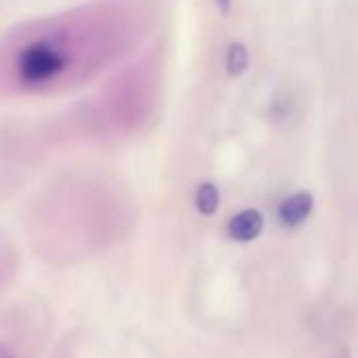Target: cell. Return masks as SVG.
I'll return each mask as SVG.
<instances>
[{
	"instance_id": "1",
	"label": "cell",
	"mask_w": 358,
	"mask_h": 358,
	"mask_svg": "<svg viewBox=\"0 0 358 358\" xmlns=\"http://www.w3.org/2000/svg\"><path fill=\"white\" fill-rule=\"evenodd\" d=\"M49 322L36 308L0 314V358H36L47 339Z\"/></svg>"
},
{
	"instance_id": "2",
	"label": "cell",
	"mask_w": 358,
	"mask_h": 358,
	"mask_svg": "<svg viewBox=\"0 0 358 358\" xmlns=\"http://www.w3.org/2000/svg\"><path fill=\"white\" fill-rule=\"evenodd\" d=\"M314 209V196L310 192H295L278 207V220L285 228L301 226Z\"/></svg>"
},
{
	"instance_id": "3",
	"label": "cell",
	"mask_w": 358,
	"mask_h": 358,
	"mask_svg": "<svg viewBox=\"0 0 358 358\" xmlns=\"http://www.w3.org/2000/svg\"><path fill=\"white\" fill-rule=\"evenodd\" d=\"M264 230V215L257 209H245L228 222V236L238 243L255 241Z\"/></svg>"
},
{
	"instance_id": "4",
	"label": "cell",
	"mask_w": 358,
	"mask_h": 358,
	"mask_svg": "<svg viewBox=\"0 0 358 358\" xmlns=\"http://www.w3.org/2000/svg\"><path fill=\"white\" fill-rule=\"evenodd\" d=\"M249 70V49L243 43H232L226 49V72L232 78L243 76Z\"/></svg>"
},
{
	"instance_id": "5",
	"label": "cell",
	"mask_w": 358,
	"mask_h": 358,
	"mask_svg": "<svg viewBox=\"0 0 358 358\" xmlns=\"http://www.w3.org/2000/svg\"><path fill=\"white\" fill-rule=\"evenodd\" d=\"M194 205L201 215H215L220 209V190L215 184H201L194 194Z\"/></svg>"
},
{
	"instance_id": "6",
	"label": "cell",
	"mask_w": 358,
	"mask_h": 358,
	"mask_svg": "<svg viewBox=\"0 0 358 358\" xmlns=\"http://www.w3.org/2000/svg\"><path fill=\"white\" fill-rule=\"evenodd\" d=\"M13 274H15V259L7 253H0V291H5Z\"/></svg>"
},
{
	"instance_id": "7",
	"label": "cell",
	"mask_w": 358,
	"mask_h": 358,
	"mask_svg": "<svg viewBox=\"0 0 358 358\" xmlns=\"http://www.w3.org/2000/svg\"><path fill=\"white\" fill-rule=\"evenodd\" d=\"M51 358H78V350H76L74 337H66L64 341H59V343L55 345Z\"/></svg>"
},
{
	"instance_id": "8",
	"label": "cell",
	"mask_w": 358,
	"mask_h": 358,
	"mask_svg": "<svg viewBox=\"0 0 358 358\" xmlns=\"http://www.w3.org/2000/svg\"><path fill=\"white\" fill-rule=\"evenodd\" d=\"M215 7L220 9L222 15H230V11H232V0H215Z\"/></svg>"
},
{
	"instance_id": "9",
	"label": "cell",
	"mask_w": 358,
	"mask_h": 358,
	"mask_svg": "<svg viewBox=\"0 0 358 358\" xmlns=\"http://www.w3.org/2000/svg\"><path fill=\"white\" fill-rule=\"evenodd\" d=\"M335 358H350V356H348V354H345V352H341V354H337V356H335Z\"/></svg>"
}]
</instances>
